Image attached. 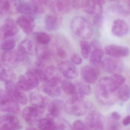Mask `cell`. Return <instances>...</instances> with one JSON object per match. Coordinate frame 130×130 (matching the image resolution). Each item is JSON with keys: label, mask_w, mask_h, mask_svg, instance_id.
Returning <instances> with one entry per match:
<instances>
[{"label": "cell", "mask_w": 130, "mask_h": 130, "mask_svg": "<svg viewBox=\"0 0 130 130\" xmlns=\"http://www.w3.org/2000/svg\"><path fill=\"white\" fill-rule=\"evenodd\" d=\"M0 108L2 111L11 114H18L20 111L19 103L3 90L0 92Z\"/></svg>", "instance_id": "cell-4"}, {"label": "cell", "mask_w": 130, "mask_h": 130, "mask_svg": "<svg viewBox=\"0 0 130 130\" xmlns=\"http://www.w3.org/2000/svg\"><path fill=\"white\" fill-rule=\"evenodd\" d=\"M72 129L73 130H86L87 129L86 124L80 120L75 121L73 124Z\"/></svg>", "instance_id": "cell-41"}, {"label": "cell", "mask_w": 130, "mask_h": 130, "mask_svg": "<svg viewBox=\"0 0 130 130\" xmlns=\"http://www.w3.org/2000/svg\"><path fill=\"white\" fill-rule=\"evenodd\" d=\"M43 91L48 95L51 97H57L61 94V90L58 84L46 83L44 86Z\"/></svg>", "instance_id": "cell-29"}, {"label": "cell", "mask_w": 130, "mask_h": 130, "mask_svg": "<svg viewBox=\"0 0 130 130\" xmlns=\"http://www.w3.org/2000/svg\"><path fill=\"white\" fill-rule=\"evenodd\" d=\"M39 81L35 74L30 70L20 76L16 85L23 91H29L38 87Z\"/></svg>", "instance_id": "cell-5"}, {"label": "cell", "mask_w": 130, "mask_h": 130, "mask_svg": "<svg viewBox=\"0 0 130 130\" xmlns=\"http://www.w3.org/2000/svg\"><path fill=\"white\" fill-rule=\"evenodd\" d=\"M34 36L36 41L42 45H46L51 41V37L46 32H38L34 34Z\"/></svg>", "instance_id": "cell-34"}, {"label": "cell", "mask_w": 130, "mask_h": 130, "mask_svg": "<svg viewBox=\"0 0 130 130\" xmlns=\"http://www.w3.org/2000/svg\"><path fill=\"white\" fill-rule=\"evenodd\" d=\"M71 6L76 9H83L89 0H70Z\"/></svg>", "instance_id": "cell-39"}, {"label": "cell", "mask_w": 130, "mask_h": 130, "mask_svg": "<svg viewBox=\"0 0 130 130\" xmlns=\"http://www.w3.org/2000/svg\"><path fill=\"white\" fill-rule=\"evenodd\" d=\"M21 127L20 121L14 115L3 116L0 119V130H16Z\"/></svg>", "instance_id": "cell-12"}, {"label": "cell", "mask_w": 130, "mask_h": 130, "mask_svg": "<svg viewBox=\"0 0 130 130\" xmlns=\"http://www.w3.org/2000/svg\"><path fill=\"white\" fill-rule=\"evenodd\" d=\"M119 99L122 102H127L130 99V87L127 85H122L118 92Z\"/></svg>", "instance_id": "cell-32"}, {"label": "cell", "mask_w": 130, "mask_h": 130, "mask_svg": "<svg viewBox=\"0 0 130 130\" xmlns=\"http://www.w3.org/2000/svg\"><path fill=\"white\" fill-rule=\"evenodd\" d=\"M1 61L3 65L7 67H14L19 61L17 52L12 50L6 51L1 55Z\"/></svg>", "instance_id": "cell-20"}, {"label": "cell", "mask_w": 130, "mask_h": 130, "mask_svg": "<svg viewBox=\"0 0 130 130\" xmlns=\"http://www.w3.org/2000/svg\"><path fill=\"white\" fill-rule=\"evenodd\" d=\"M30 1L38 7L43 9H44V7L47 6V0H30Z\"/></svg>", "instance_id": "cell-44"}, {"label": "cell", "mask_w": 130, "mask_h": 130, "mask_svg": "<svg viewBox=\"0 0 130 130\" xmlns=\"http://www.w3.org/2000/svg\"><path fill=\"white\" fill-rule=\"evenodd\" d=\"M71 61H73V63H74L75 64L77 65H79L82 63L83 60L82 58L79 55L76 54H74L71 56Z\"/></svg>", "instance_id": "cell-45"}, {"label": "cell", "mask_w": 130, "mask_h": 130, "mask_svg": "<svg viewBox=\"0 0 130 130\" xmlns=\"http://www.w3.org/2000/svg\"><path fill=\"white\" fill-rule=\"evenodd\" d=\"M70 27L74 34L83 39H89L93 35V29L91 23L81 17L74 18L71 22Z\"/></svg>", "instance_id": "cell-2"}, {"label": "cell", "mask_w": 130, "mask_h": 130, "mask_svg": "<svg viewBox=\"0 0 130 130\" xmlns=\"http://www.w3.org/2000/svg\"><path fill=\"white\" fill-rule=\"evenodd\" d=\"M20 0H0L1 15H13L18 12Z\"/></svg>", "instance_id": "cell-11"}, {"label": "cell", "mask_w": 130, "mask_h": 130, "mask_svg": "<svg viewBox=\"0 0 130 130\" xmlns=\"http://www.w3.org/2000/svg\"><path fill=\"white\" fill-rule=\"evenodd\" d=\"M111 1H116V0H110Z\"/></svg>", "instance_id": "cell-50"}, {"label": "cell", "mask_w": 130, "mask_h": 130, "mask_svg": "<svg viewBox=\"0 0 130 130\" xmlns=\"http://www.w3.org/2000/svg\"><path fill=\"white\" fill-rule=\"evenodd\" d=\"M44 109L34 106H29L25 108L22 112V116L27 123L32 124L39 120Z\"/></svg>", "instance_id": "cell-10"}, {"label": "cell", "mask_w": 130, "mask_h": 130, "mask_svg": "<svg viewBox=\"0 0 130 130\" xmlns=\"http://www.w3.org/2000/svg\"><path fill=\"white\" fill-rule=\"evenodd\" d=\"M5 87L7 93L18 103L22 105L27 104L28 99L26 95L12 81L5 82Z\"/></svg>", "instance_id": "cell-8"}, {"label": "cell", "mask_w": 130, "mask_h": 130, "mask_svg": "<svg viewBox=\"0 0 130 130\" xmlns=\"http://www.w3.org/2000/svg\"><path fill=\"white\" fill-rule=\"evenodd\" d=\"M103 20V18L102 14L94 15L93 19V23L95 26L100 27L102 24Z\"/></svg>", "instance_id": "cell-43"}, {"label": "cell", "mask_w": 130, "mask_h": 130, "mask_svg": "<svg viewBox=\"0 0 130 130\" xmlns=\"http://www.w3.org/2000/svg\"><path fill=\"white\" fill-rule=\"evenodd\" d=\"M80 46L82 57L84 59H87L89 56L91 51V44L86 40H81L80 42Z\"/></svg>", "instance_id": "cell-36"}, {"label": "cell", "mask_w": 130, "mask_h": 130, "mask_svg": "<svg viewBox=\"0 0 130 130\" xmlns=\"http://www.w3.org/2000/svg\"><path fill=\"white\" fill-rule=\"evenodd\" d=\"M64 109L69 115L80 116L86 115L95 108L91 103L75 100L71 98L65 103Z\"/></svg>", "instance_id": "cell-3"}, {"label": "cell", "mask_w": 130, "mask_h": 130, "mask_svg": "<svg viewBox=\"0 0 130 130\" xmlns=\"http://www.w3.org/2000/svg\"><path fill=\"white\" fill-rule=\"evenodd\" d=\"M83 10L87 13L90 15L102 14L103 12L102 5L92 0H89Z\"/></svg>", "instance_id": "cell-27"}, {"label": "cell", "mask_w": 130, "mask_h": 130, "mask_svg": "<svg viewBox=\"0 0 130 130\" xmlns=\"http://www.w3.org/2000/svg\"><path fill=\"white\" fill-rule=\"evenodd\" d=\"M104 118L103 116L95 109L88 112L86 119V125L89 130L104 129Z\"/></svg>", "instance_id": "cell-6"}, {"label": "cell", "mask_w": 130, "mask_h": 130, "mask_svg": "<svg viewBox=\"0 0 130 130\" xmlns=\"http://www.w3.org/2000/svg\"><path fill=\"white\" fill-rule=\"evenodd\" d=\"M56 130H64V129H72L70 125L66 121L61 120L58 122L55 123Z\"/></svg>", "instance_id": "cell-40"}, {"label": "cell", "mask_w": 130, "mask_h": 130, "mask_svg": "<svg viewBox=\"0 0 130 130\" xmlns=\"http://www.w3.org/2000/svg\"><path fill=\"white\" fill-rule=\"evenodd\" d=\"M111 78L115 86L118 89L123 85L125 81V78L119 74H113Z\"/></svg>", "instance_id": "cell-38"}, {"label": "cell", "mask_w": 130, "mask_h": 130, "mask_svg": "<svg viewBox=\"0 0 130 130\" xmlns=\"http://www.w3.org/2000/svg\"><path fill=\"white\" fill-rule=\"evenodd\" d=\"M62 75L58 68L54 66H49L45 70V77L46 83L58 84L63 80Z\"/></svg>", "instance_id": "cell-17"}, {"label": "cell", "mask_w": 130, "mask_h": 130, "mask_svg": "<svg viewBox=\"0 0 130 130\" xmlns=\"http://www.w3.org/2000/svg\"><path fill=\"white\" fill-rule=\"evenodd\" d=\"M88 84L85 81L84 82L81 80H77L75 82L76 89L79 92L86 95H89L92 93V89Z\"/></svg>", "instance_id": "cell-33"}, {"label": "cell", "mask_w": 130, "mask_h": 130, "mask_svg": "<svg viewBox=\"0 0 130 130\" xmlns=\"http://www.w3.org/2000/svg\"><path fill=\"white\" fill-rule=\"evenodd\" d=\"M15 40L13 37H9L2 39L1 47L3 51H11L15 47Z\"/></svg>", "instance_id": "cell-35"}, {"label": "cell", "mask_w": 130, "mask_h": 130, "mask_svg": "<svg viewBox=\"0 0 130 130\" xmlns=\"http://www.w3.org/2000/svg\"><path fill=\"white\" fill-rule=\"evenodd\" d=\"M58 67L63 76L65 78L74 79L78 76V72L76 67L70 61H61L58 64Z\"/></svg>", "instance_id": "cell-15"}, {"label": "cell", "mask_w": 130, "mask_h": 130, "mask_svg": "<svg viewBox=\"0 0 130 130\" xmlns=\"http://www.w3.org/2000/svg\"><path fill=\"white\" fill-rule=\"evenodd\" d=\"M128 6L130 7V0H128Z\"/></svg>", "instance_id": "cell-49"}, {"label": "cell", "mask_w": 130, "mask_h": 130, "mask_svg": "<svg viewBox=\"0 0 130 130\" xmlns=\"http://www.w3.org/2000/svg\"><path fill=\"white\" fill-rule=\"evenodd\" d=\"M103 52L101 48H93L91 52L89 62L92 66L99 67L102 65Z\"/></svg>", "instance_id": "cell-26"}, {"label": "cell", "mask_w": 130, "mask_h": 130, "mask_svg": "<svg viewBox=\"0 0 130 130\" xmlns=\"http://www.w3.org/2000/svg\"><path fill=\"white\" fill-rule=\"evenodd\" d=\"M61 89L65 93L72 95L75 93L76 90L75 84L68 80H63L61 82Z\"/></svg>", "instance_id": "cell-37"}, {"label": "cell", "mask_w": 130, "mask_h": 130, "mask_svg": "<svg viewBox=\"0 0 130 130\" xmlns=\"http://www.w3.org/2000/svg\"><path fill=\"white\" fill-rule=\"evenodd\" d=\"M37 53H38V60L37 63L42 65L49 61L53 55L52 51L47 47H41L39 50L38 48Z\"/></svg>", "instance_id": "cell-28"}, {"label": "cell", "mask_w": 130, "mask_h": 130, "mask_svg": "<svg viewBox=\"0 0 130 130\" xmlns=\"http://www.w3.org/2000/svg\"><path fill=\"white\" fill-rule=\"evenodd\" d=\"M129 28L127 23L121 19H117L113 22L112 33L117 37H123L128 33Z\"/></svg>", "instance_id": "cell-21"}, {"label": "cell", "mask_w": 130, "mask_h": 130, "mask_svg": "<svg viewBox=\"0 0 130 130\" xmlns=\"http://www.w3.org/2000/svg\"><path fill=\"white\" fill-rule=\"evenodd\" d=\"M29 100L32 105L42 109H44L49 103L47 97L38 92L32 93L29 96Z\"/></svg>", "instance_id": "cell-22"}, {"label": "cell", "mask_w": 130, "mask_h": 130, "mask_svg": "<svg viewBox=\"0 0 130 130\" xmlns=\"http://www.w3.org/2000/svg\"><path fill=\"white\" fill-rule=\"evenodd\" d=\"M122 124L125 126H127L130 124V116H127L125 117L122 121Z\"/></svg>", "instance_id": "cell-48"}, {"label": "cell", "mask_w": 130, "mask_h": 130, "mask_svg": "<svg viewBox=\"0 0 130 130\" xmlns=\"http://www.w3.org/2000/svg\"><path fill=\"white\" fill-rule=\"evenodd\" d=\"M45 10L36 6L31 2H20L18 12L24 15H31L41 14L44 12Z\"/></svg>", "instance_id": "cell-18"}, {"label": "cell", "mask_w": 130, "mask_h": 130, "mask_svg": "<svg viewBox=\"0 0 130 130\" xmlns=\"http://www.w3.org/2000/svg\"><path fill=\"white\" fill-rule=\"evenodd\" d=\"M38 48L33 41L26 39L20 43L18 50L25 54L34 55L37 53Z\"/></svg>", "instance_id": "cell-24"}, {"label": "cell", "mask_w": 130, "mask_h": 130, "mask_svg": "<svg viewBox=\"0 0 130 130\" xmlns=\"http://www.w3.org/2000/svg\"><path fill=\"white\" fill-rule=\"evenodd\" d=\"M56 55L61 58H64L67 56V52L61 46H57L55 50Z\"/></svg>", "instance_id": "cell-42"}, {"label": "cell", "mask_w": 130, "mask_h": 130, "mask_svg": "<svg viewBox=\"0 0 130 130\" xmlns=\"http://www.w3.org/2000/svg\"><path fill=\"white\" fill-rule=\"evenodd\" d=\"M71 6L70 0H47V6L56 14H67L70 12Z\"/></svg>", "instance_id": "cell-9"}, {"label": "cell", "mask_w": 130, "mask_h": 130, "mask_svg": "<svg viewBox=\"0 0 130 130\" xmlns=\"http://www.w3.org/2000/svg\"><path fill=\"white\" fill-rule=\"evenodd\" d=\"M112 118L115 120H118L121 118V115L120 114L116 111H114L112 112L111 114Z\"/></svg>", "instance_id": "cell-47"}, {"label": "cell", "mask_w": 130, "mask_h": 130, "mask_svg": "<svg viewBox=\"0 0 130 130\" xmlns=\"http://www.w3.org/2000/svg\"><path fill=\"white\" fill-rule=\"evenodd\" d=\"M64 105L63 102L60 100H57L52 102L48 106L47 116L53 118H57L63 108H64Z\"/></svg>", "instance_id": "cell-23"}, {"label": "cell", "mask_w": 130, "mask_h": 130, "mask_svg": "<svg viewBox=\"0 0 130 130\" xmlns=\"http://www.w3.org/2000/svg\"><path fill=\"white\" fill-rule=\"evenodd\" d=\"M118 89L113 83L111 77H103L99 80L96 86V98L98 102L103 105H112L118 99Z\"/></svg>", "instance_id": "cell-1"}, {"label": "cell", "mask_w": 130, "mask_h": 130, "mask_svg": "<svg viewBox=\"0 0 130 130\" xmlns=\"http://www.w3.org/2000/svg\"><path fill=\"white\" fill-rule=\"evenodd\" d=\"M38 123V127L41 130H56L54 118L49 116L39 119Z\"/></svg>", "instance_id": "cell-30"}, {"label": "cell", "mask_w": 130, "mask_h": 130, "mask_svg": "<svg viewBox=\"0 0 130 130\" xmlns=\"http://www.w3.org/2000/svg\"><path fill=\"white\" fill-rule=\"evenodd\" d=\"M45 27L47 30L50 31H55L59 28L60 20L59 18L52 15L46 16L44 20Z\"/></svg>", "instance_id": "cell-25"}, {"label": "cell", "mask_w": 130, "mask_h": 130, "mask_svg": "<svg viewBox=\"0 0 130 130\" xmlns=\"http://www.w3.org/2000/svg\"><path fill=\"white\" fill-rule=\"evenodd\" d=\"M106 53L111 57L120 58L127 56L129 54V48L124 46L109 45L105 47Z\"/></svg>", "instance_id": "cell-19"}, {"label": "cell", "mask_w": 130, "mask_h": 130, "mask_svg": "<svg viewBox=\"0 0 130 130\" xmlns=\"http://www.w3.org/2000/svg\"><path fill=\"white\" fill-rule=\"evenodd\" d=\"M18 28L16 23L13 20L7 19L1 28V39L13 37L18 32Z\"/></svg>", "instance_id": "cell-16"}, {"label": "cell", "mask_w": 130, "mask_h": 130, "mask_svg": "<svg viewBox=\"0 0 130 130\" xmlns=\"http://www.w3.org/2000/svg\"><path fill=\"white\" fill-rule=\"evenodd\" d=\"M17 23L27 35L31 34L35 29V21L31 15H24L19 17L17 20Z\"/></svg>", "instance_id": "cell-14"}, {"label": "cell", "mask_w": 130, "mask_h": 130, "mask_svg": "<svg viewBox=\"0 0 130 130\" xmlns=\"http://www.w3.org/2000/svg\"><path fill=\"white\" fill-rule=\"evenodd\" d=\"M2 64L0 67V78L1 80L4 82L12 81L15 78V73L10 70H6Z\"/></svg>", "instance_id": "cell-31"}, {"label": "cell", "mask_w": 130, "mask_h": 130, "mask_svg": "<svg viewBox=\"0 0 130 130\" xmlns=\"http://www.w3.org/2000/svg\"><path fill=\"white\" fill-rule=\"evenodd\" d=\"M101 67L105 72L115 74L122 71L123 64L119 58L111 57L106 58L102 61Z\"/></svg>", "instance_id": "cell-7"}, {"label": "cell", "mask_w": 130, "mask_h": 130, "mask_svg": "<svg viewBox=\"0 0 130 130\" xmlns=\"http://www.w3.org/2000/svg\"><path fill=\"white\" fill-rule=\"evenodd\" d=\"M108 128L110 130H116V129H118V128L119 127V124L117 123L113 122H110L109 124V126Z\"/></svg>", "instance_id": "cell-46"}, {"label": "cell", "mask_w": 130, "mask_h": 130, "mask_svg": "<svg viewBox=\"0 0 130 130\" xmlns=\"http://www.w3.org/2000/svg\"><path fill=\"white\" fill-rule=\"evenodd\" d=\"M100 74L98 67L86 65L82 68L80 71L81 77L83 80L89 84H93L97 81Z\"/></svg>", "instance_id": "cell-13"}]
</instances>
